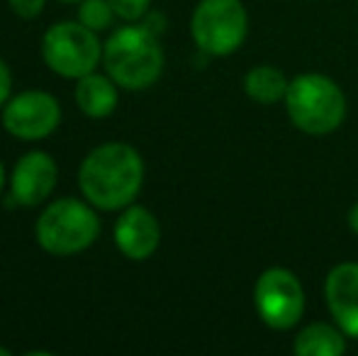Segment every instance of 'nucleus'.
I'll list each match as a JSON object with an SVG mask.
<instances>
[{"label":"nucleus","mask_w":358,"mask_h":356,"mask_svg":"<svg viewBox=\"0 0 358 356\" xmlns=\"http://www.w3.org/2000/svg\"><path fill=\"white\" fill-rule=\"evenodd\" d=\"M108 3L113 5L115 15H120L122 20H139L151 0H108Z\"/></svg>","instance_id":"nucleus-16"},{"label":"nucleus","mask_w":358,"mask_h":356,"mask_svg":"<svg viewBox=\"0 0 358 356\" xmlns=\"http://www.w3.org/2000/svg\"><path fill=\"white\" fill-rule=\"evenodd\" d=\"M292 349L300 356H339L344 354L346 342L334 327L315 322L297 334Z\"/></svg>","instance_id":"nucleus-13"},{"label":"nucleus","mask_w":358,"mask_h":356,"mask_svg":"<svg viewBox=\"0 0 358 356\" xmlns=\"http://www.w3.org/2000/svg\"><path fill=\"white\" fill-rule=\"evenodd\" d=\"M3 183H5V171H3V164H0V190H3Z\"/></svg>","instance_id":"nucleus-20"},{"label":"nucleus","mask_w":358,"mask_h":356,"mask_svg":"<svg viewBox=\"0 0 358 356\" xmlns=\"http://www.w3.org/2000/svg\"><path fill=\"white\" fill-rule=\"evenodd\" d=\"M76 103L88 118H108L117 105V90H115L110 78L88 73V76L78 78Z\"/></svg>","instance_id":"nucleus-12"},{"label":"nucleus","mask_w":358,"mask_h":356,"mask_svg":"<svg viewBox=\"0 0 358 356\" xmlns=\"http://www.w3.org/2000/svg\"><path fill=\"white\" fill-rule=\"evenodd\" d=\"M159 222L146 208H129L115 225V242L120 252L132 262L149 259L159 247Z\"/></svg>","instance_id":"nucleus-10"},{"label":"nucleus","mask_w":358,"mask_h":356,"mask_svg":"<svg viewBox=\"0 0 358 356\" xmlns=\"http://www.w3.org/2000/svg\"><path fill=\"white\" fill-rule=\"evenodd\" d=\"M83 195L100 210H120L137 198L144 180L142 157L129 144L110 142L85 157L78 173Z\"/></svg>","instance_id":"nucleus-1"},{"label":"nucleus","mask_w":358,"mask_h":356,"mask_svg":"<svg viewBox=\"0 0 358 356\" xmlns=\"http://www.w3.org/2000/svg\"><path fill=\"white\" fill-rule=\"evenodd\" d=\"M287 115L307 134L334 132L346 115V100L331 78L305 73L287 86Z\"/></svg>","instance_id":"nucleus-3"},{"label":"nucleus","mask_w":358,"mask_h":356,"mask_svg":"<svg viewBox=\"0 0 358 356\" xmlns=\"http://www.w3.org/2000/svg\"><path fill=\"white\" fill-rule=\"evenodd\" d=\"M287 86L290 83L285 81V76L273 66H256L246 73L244 88L249 93V98H254L256 103H278L280 98H285Z\"/></svg>","instance_id":"nucleus-14"},{"label":"nucleus","mask_w":358,"mask_h":356,"mask_svg":"<svg viewBox=\"0 0 358 356\" xmlns=\"http://www.w3.org/2000/svg\"><path fill=\"white\" fill-rule=\"evenodd\" d=\"M100 234V220L80 200L52 203L37 220V239L49 254L69 257L88 249Z\"/></svg>","instance_id":"nucleus-4"},{"label":"nucleus","mask_w":358,"mask_h":356,"mask_svg":"<svg viewBox=\"0 0 358 356\" xmlns=\"http://www.w3.org/2000/svg\"><path fill=\"white\" fill-rule=\"evenodd\" d=\"M327 305L336 325L358 339V264H341L327 278Z\"/></svg>","instance_id":"nucleus-11"},{"label":"nucleus","mask_w":358,"mask_h":356,"mask_svg":"<svg viewBox=\"0 0 358 356\" xmlns=\"http://www.w3.org/2000/svg\"><path fill=\"white\" fill-rule=\"evenodd\" d=\"M349 225H351V229L358 234V203L351 208V213H349Z\"/></svg>","instance_id":"nucleus-19"},{"label":"nucleus","mask_w":358,"mask_h":356,"mask_svg":"<svg viewBox=\"0 0 358 356\" xmlns=\"http://www.w3.org/2000/svg\"><path fill=\"white\" fill-rule=\"evenodd\" d=\"M103 62L113 81L122 88L142 90L156 83L164 69V52L146 27L117 29L108 39Z\"/></svg>","instance_id":"nucleus-2"},{"label":"nucleus","mask_w":358,"mask_h":356,"mask_svg":"<svg viewBox=\"0 0 358 356\" xmlns=\"http://www.w3.org/2000/svg\"><path fill=\"white\" fill-rule=\"evenodd\" d=\"M10 8L20 15V17H37L44 8V0H10Z\"/></svg>","instance_id":"nucleus-17"},{"label":"nucleus","mask_w":358,"mask_h":356,"mask_svg":"<svg viewBox=\"0 0 358 356\" xmlns=\"http://www.w3.org/2000/svg\"><path fill=\"white\" fill-rule=\"evenodd\" d=\"M10 352H8V349H3V347H0V356H8Z\"/></svg>","instance_id":"nucleus-21"},{"label":"nucleus","mask_w":358,"mask_h":356,"mask_svg":"<svg viewBox=\"0 0 358 356\" xmlns=\"http://www.w3.org/2000/svg\"><path fill=\"white\" fill-rule=\"evenodd\" d=\"M256 310L273 329H290L305 310V295L295 273L268 269L256 283Z\"/></svg>","instance_id":"nucleus-7"},{"label":"nucleus","mask_w":358,"mask_h":356,"mask_svg":"<svg viewBox=\"0 0 358 356\" xmlns=\"http://www.w3.org/2000/svg\"><path fill=\"white\" fill-rule=\"evenodd\" d=\"M62 108L57 98L44 90H27L8 100L3 110V124L10 134L20 139L49 137L59 127Z\"/></svg>","instance_id":"nucleus-8"},{"label":"nucleus","mask_w":358,"mask_h":356,"mask_svg":"<svg viewBox=\"0 0 358 356\" xmlns=\"http://www.w3.org/2000/svg\"><path fill=\"white\" fill-rule=\"evenodd\" d=\"M193 39L203 52L224 57L246 37V10L239 0H203L193 13Z\"/></svg>","instance_id":"nucleus-6"},{"label":"nucleus","mask_w":358,"mask_h":356,"mask_svg":"<svg viewBox=\"0 0 358 356\" xmlns=\"http://www.w3.org/2000/svg\"><path fill=\"white\" fill-rule=\"evenodd\" d=\"M44 62L52 71L66 78H83L93 73L100 59V42L83 22H59L44 34Z\"/></svg>","instance_id":"nucleus-5"},{"label":"nucleus","mask_w":358,"mask_h":356,"mask_svg":"<svg viewBox=\"0 0 358 356\" xmlns=\"http://www.w3.org/2000/svg\"><path fill=\"white\" fill-rule=\"evenodd\" d=\"M64 3H83V0H64Z\"/></svg>","instance_id":"nucleus-22"},{"label":"nucleus","mask_w":358,"mask_h":356,"mask_svg":"<svg viewBox=\"0 0 358 356\" xmlns=\"http://www.w3.org/2000/svg\"><path fill=\"white\" fill-rule=\"evenodd\" d=\"M113 5L108 3V0H83V5H80L78 10V20L85 24V27H90L95 32V29H105L110 22H113Z\"/></svg>","instance_id":"nucleus-15"},{"label":"nucleus","mask_w":358,"mask_h":356,"mask_svg":"<svg viewBox=\"0 0 358 356\" xmlns=\"http://www.w3.org/2000/svg\"><path fill=\"white\" fill-rule=\"evenodd\" d=\"M13 200L24 208L44 203L57 185V164L49 154L29 152L17 162L13 171Z\"/></svg>","instance_id":"nucleus-9"},{"label":"nucleus","mask_w":358,"mask_h":356,"mask_svg":"<svg viewBox=\"0 0 358 356\" xmlns=\"http://www.w3.org/2000/svg\"><path fill=\"white\" fill-rule=\"evenodd\" d=\"M10 90H13V76H10L8 64H5L3 59H0V105L8 103Z\"/></svg>","instance_id":"nucleus-18"}]
</instances>
